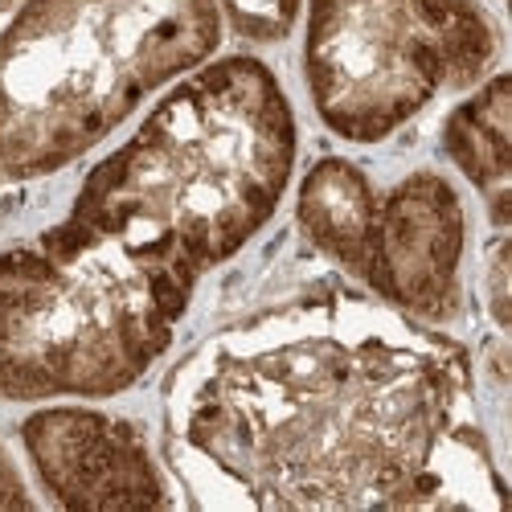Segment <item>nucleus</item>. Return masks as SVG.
<instances>
[{
    "mask_svg": "<svg viewBox=\"0 0 512 512\" xmlns=\"http://www.w3.org/2000/svg\"><path fill=\"white\" fill-rule=\"evenodd\" d=\"M173 472L197 508H500L472 365L349 295L242 320L173 373Z\"/></svg>",
    "mask_w": 512,
    "mask_h": 512,
    "instance_id": "f257e3e1",
    "label": "nucleus"
},
{
    "mask_svg": "<svg viewBox=\"0 0 512 512\" xmlns=\"http://www.w3.org/2000/svg\"><path fill=\"white\" fill-rule=\"evenodd\" d=\"M295 148L279 74L250 54L209 58L91 168L66 222L111 242L185 316L197 283L275 218Z\"/></svg>",
    "mask_w": 512,
    "mask_h": 512,
    "instance_id": "f03ea898",
    "label": "nucleus"
},
{
    "mask_svg": "<svg viewBox=\"0 0 512 512\" xmlns=\"http://www.w3.org/2000/svg\"><path fill=\"white\" fill-rule=\"evenodd\" d=\"M218 0H17L0 25V168L54 177L222 46Z\"/></svg>",
    "mask_w": 512,
    "mask_h": 512,
    "instance_id": "7ed1b4c3",
    "label": "nucleus"
},
{
    "mask_svg": "<svg viewBox=\"0 0 512 512\" xmlns=\"http://www.w3.org/2000/svg\"><path fill=\"white\" fill-rule=\"evenodd\" d=\"M181 320L132 259L62 218L0 250V398H115L152 373Z\"/></svg>",
    "mask_w": 512,
    "mask_h": 512,
    "instance_id": "20e7f679",
    "label": "nucleus"
},
{
    "mask_svg": "<svg viewBox=\"0 0 512 512\" xmlns=\"http://www.w3.org/2000/svg\"><path fill=\"white\" fill-rule=\"evenodd\" d=\"M500 29L480 0H308L304 82L345 144H381L488 78Z\"/></svg>",
    "mask_w": 512,
    "mask_h": 512,
    "instance_id": "39448f33",
    "label": "nucleus"
},
{
    "mask_svg": "<svg viewBox=\"0 0 512 512\" xmlns=\"http://www.w3.org/2000/svg\"><path fill=\"white\" fill-rule=\"evenodd\" d=\"M463 250H467V209L459 189L418 168L390 193H377L361 283L386 308L447 324L463 308Z\"/></svg>",
    "mask_w": 512,
    "mask_h": 512,
    "instance_id": "423d86ee",
    "label": "nucleus"
},
{
    "mask_svg": "<svg viewBox=\"0 0 512 512\" xmlns=\"http://www.w3.org/2000/svg\"><path fill=\"white\" fill-rule=\"evenodd\" d=\"M33 480L58 508H168L173 492L136 422L95 406H41L21 422Z\"/></svg>",
    "mask_w": 512,
    "mask_h": 512,
    "instance_id": "0eeeda50",
    "label": "nucleus"
},
{
    "mask_svg": "<svg viewBox=\"0 0 512 512\" xmlns=\"http://www.w3.org/2000/svg\"><path fill=\"white\" fill-rule=\"evenodd\" d=\"M508 123H512V78L508 74H492L476 82V91L443 119V152L459 168V177L484 197L496 230L508 226V209H512Z\"/></svg>",
    "mask_w": 512,
    "mask_h": 512,
    "instance_id": "6e6552de",
    "label": "nucleus"
},
{
    "mask_svg": "<svg viewBox=\"0 0 512 512\" xmlns=\"http://www.w3.org/2000/svg\"><path fill=\"white\" fill-rule=\"evenodd\" d=\"M373 209H377L373 181L345 156L316 160L308 177L300 181V193H295V222H300L304 238L353 279L361 275L365 263Z\"/></svg>",
    "mask_w": 512,
    "mask_h": 512,
    "instance_id": "1a4fd4ad",
    "label": "nucleus"
},
{
    "mask_svg": "<svg viewBox=\"0 0 512 512\" xmlns=\"http://www.w3.org/2000/svg\"><path fill=\"white\" fill-rule=\"evenodd\" d=\"M222 25L250 46H275L300 25L304 0H218Z\"/></svg>",
    "mask_w": 512,
    "mask_h": 512,
    "instance_id": "9d476101",
    "label": "nucleus"
},
{
    "mask_svg": "<svg viewBox=\"0 0 512 512\" xmlns=\"http://www.w3.org/2000/svg\"><path fill=\"white\" fill-rule=\"evenodd\" d=\"M484 295H488V316L496 328H508V238L500 234L488 250L484 267Z\"/></svg>",
    "mask_w": 512,
    "mask_h": 512,
    "instance_id": "9b49d317",
    "label": "nucleus"
},
{
    "mask_svg": "<svg viewBox=\"0 0 512 512\" xmlns=\"http://www.w3.org/2000/svg\"><path fill=\"white\" fill-rule=\"evenodd\" d=\"M29 504H37L33 492L25 488V480H21V472L13 467L9 451L0 447V508H29Z\"/></svg>",
    "mask_w": 512,
    "mask_h": 512,
    "instance_id": "f8f14e48",
    "label": "nucleus"
},
{
    "mask_svg": "<svg viewBox=\"0 0 512 512\" xmlns=\"http://www.w3.org/2000/svg\"><path fill=\"white\" fill-rule=\"evenodd\" d=\"M13 5H17V0H0V13H9Z\"/></svg>",
    "mask_w": 512,
    "mask_h": 512,
    "instance_id": "ddd939ff",
    "label": "nucleus"
},
{
    "mask_svg": "<svg viewBox=\"0 0 512 512\" xmlns=\"http://www.w3.org/2000/svg\"><path fill=\"white\" fill-rule=\"evenodd\" d=\"M0 185H5V168H0Z\"/></svg>",
    "mask_w": 512,
    "mask_h": 512,
    "instance_id": "4468645a",
    "label": "nucleus"
}]
</instances>
